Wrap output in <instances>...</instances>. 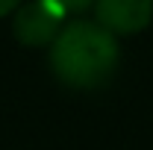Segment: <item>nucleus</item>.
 <instances>
[{"label":"nucleus","instance_id":"nucleus-3","mask_svg":"<svg viewBox=\"0 0 153 150\" xmlns=\"http://www.w3.org/2000/svg\"><path fill=\"white\" fill-rule=\"evenodd\" d=\"M94 21L115 38L138 36L153 24V0H97Z\"/></svg>","mask_w":153,"mask_h":150},{"label":"nucleus","instance_id":"nucleus-4","mask_svg":"<svg viewBox=\"0 0 153 150\" xmlns=\"http://www.w3.org/2000/svg\"><path fill=\"white\" fill-rule=\"evenodd\" d=\"M53 3H59V6L65 9V15H82V12L94 9L97 0H53Z\"/></svg>","mask_w":153,"mask_h":150},{"label":"nucleus","instance_id":"nucleus-2","mask_svg":"<svg viewBox=\"0 0 153 150\" xmlns=\"http://www.w3.org/2000/svg\"><path fill=\"white\" fill-rule=\"evenodd\" d=\"M68 24L65 9L53 0H27L18 12L12 15V36L24 47H47L56 41L62 27Z\"/></svg>","mask_w":153,"mask_h":150},{"label":"nucleus","instance_id":"nucleus-5","mask_svg":"<svg viewBox=\"0 0 153 150\" xmlns=\"http://www.w3.org/2000/svg\"><path fill=\"white\" fill-rule=\"evenodd\" d=\"M27 0H0V18H12Z\"/></svg>","mask_w":153,"mask_h":150},{"label":"nucleus","instance_id":"nucleus-1","mask_svg":"<svg viewBox=\"0 0 153 150\" xmlns=\"http://www.w3.org/2000/svg\"><path fill=\"white\" fill-rule=\"evenodd\" d=\"M47 65L65 88L94 91L115 76L121 65V44L94 18H74L50 44Z\"/></svg>","mask_w":153,"mask_h":150}]
</instances>
